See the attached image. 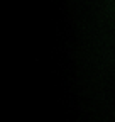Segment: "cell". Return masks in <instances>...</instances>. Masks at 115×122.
<instances>
[]
</instances>
